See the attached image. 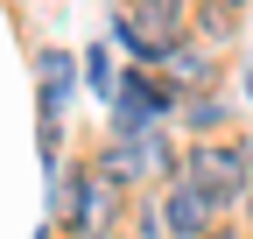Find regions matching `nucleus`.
Wrapping results in <instances>:
<instances>
[{
    "mask_svg": "<svg viewBox=\"0 0 253 239\" xmlns=\"http://www.w3.org/2000/svg\"><path fill=\"white\" fill-rule=\"evenodd\" d=\"M42 120H56L63 113V99H71V84H78V64H71V56H63V49H42Z\"/></svg>",
    "mask_w": 253,
    "mask_h": 239,
    "instance_id": "423d86ee",
    "label": "nucleus"
},
{
    "mask_svg": "<svg viewBox=\"0 0 253 239\" xmlns=\"http://www.w3.org/2000/svg\"><path fill=\"white\" fill-rule=\"evenodd\" d=\"M204 36H211V42H225V36H232V21H225V7H204Z\"/></svg>",
    "mask_w": 253,
    "mask_h": 239,
    "instance_id": "1a4fd4ad",
    "label": "nucleus"
},
{
    "mask_svg": "<svg viewBox=\"0 0 253 239\" xmlns=\"http://www.w3.org/2000/svg\"><path fill=\"white\" fill-rule=\"evenodd\" d=\"M204 239H239V232H204Z\"/></svg>",
    "mask_w": 253,
    "mask_h": 239,
    "instance_id": "9d476101",
    "label": "nucleus"
},
{
    "mask_svg": "<svg viewBox=\"0 0 253 239\" xmlns=\"http://www.w3.org/2000/svg\"><path fill=\"white\" fill-rule=\"evenodd\" d=\"M162 225L169 232H183V239H204L211 232V211H218V197H204L197 183H190V176H176V183H169V197H162Z\"/></svg>",
    "mask_w": 253,
    "mask_h": 239,
    "instance_id": "7ed1b4c3",
    "label": "nucleus"
},
{
    "mask_svg": "<svg viewBox=\"0 0 253 239\" xmlns=\"http://www.w3.org/2000/svg\"><path fill=\"white\" fill-rule=\"evenodd\" d=\"M71 204H78V225L84 232H106L113 211H120V183H113L106 169H84L78 183H71Z\"/></svg>",
    "mask_w": 253,
    "mask_h": 239,
    "instance_id": "20e7f679",
    "label": "nucleus"
},
{
    "mask_svg": "<svg viewBox=\"0 0 253 239\" xmlns=\"http://www.w3.org/2000/svg\"><path fill=\"white\" fill-rule=\"evenodd\" d=\"M183 21H190V0H126L113 28H120L134 64H162L176 49V36H183Z\"/></svg>",
    "mask_w": 253,
    "mask_h": 239,
    "instance_id": "f257e3e1",
    "label": "nucleus"
},
{
    "mask_svg": "<svg viewBox=\"0 0 253 239\" xmlns=\"http://www.w3.org/2000/svg\"><path fill=\"white\" fill-rule=\"evenodd\" d=\"M113 106H120V127H126V134H148V120H155V113H169V99L155 92L148 78H126V84H113Z\"/></svg>",
    "mask_w": 253,
    "mask_h": 239,
    "instance_id": "39448f33",
    "label": "nucleus"
},
{
    "mask_svg": "<svg viewBox=\"0 0 253 239\" xmlns=\"http://www.w3.org/2000/svg\"><path fill=\"white\" fill-rule=\"evenodd\" d=\"M218 120H225V106H218V99H197V106H190V127H218Z\"/></svg>",
    "mask_w": 253,
    "mask_h": 239,
    "instance_id": "6e6552de",
    "label": "nucleus"
},
{
    "mask_svg": "<svg viewBox=\"0 0 253 239\" xmlns=\"http://www.w3.org/2000/svg\"><path fill=\"white\" fill-rule=\"evenodd\" d=\"M84 78H91V84H99V92L113 99V56H106V49H91V56H84Z\"/></svg>",
    "mask_w": 253,
    "mask_h": 239,
    "instance_id": "0eeeda50",
    "label": "nucleus"
},
{
    "mask_svg": "<svg viewBox=\"0 0 253 239\" xmlns=\"http://www.w3.org/2000/svg\"><path fill=\"white\" fill-rule=\"evenodd\" d=\"M246 169H253V155H246V141L232 148V141H204L197 148V155H190V183H197L204 197H218V204H225L232 190H246Z\"/></svg>",
    "mask_w": 253,
    "mask_h": 239,
    "instance_id": "f03ea898",
    "label": "nucleus"
}]
</instances>
